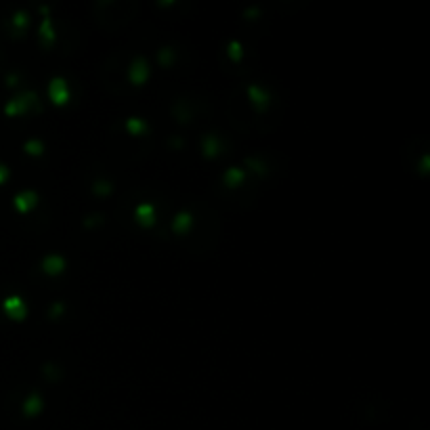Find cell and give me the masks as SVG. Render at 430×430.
Returning a JSON list of instances; mask_svg holds the SVG:
<instances>
[{
	"instance_id": "obj_1",
	"label": "cell",
	"mask_w": 430,
	"mask_h": 430,
	"mask_svg": "<svg viewBox=\"0 0 430 430\" xmlns=\"http://www.w3.org/2000/svg\"><path fill=\"white\" fill-rule=\"evenodd\" d=\"M49 95L55 103H65L70 99V88H67V82L63 78H53L51 84H49Z\"/></svg>"
},
{
	"instance_id": "obj_2",
	"label": "cell",
	"mask_w": 430,
	"mask_h": 430,
	"mask_svg": "<svg viewBox=\"0 0 430 430\" xmlns=\"http://www.w3.org/2000/svg\"><path fill=\"white\" fill-rule=\"evenodd\" d=\"M147 74H149V65H147V61L143 57H137V59L132 61V65L128 67V78L134 84H141L147 78Z\"/></svg>"
},
{
	"instance_id": "obj_3",
	"label": "cell",
	"mask_w": 430,
	"mask_h": 430,
	"mask_svg": "<svg viewBox=\"0 0 430 430\" xmlns=\"http://www.w3.org/2000/svg\"><path fill=\"white\" fill-rule=\"evenodd\" d=\"M134 216H137L139 222H143V224H151L155 220V208L151 206V203L143 201L137 206V210H134Z\"/></svg>"
},
{
	"instance_id": "obj_4",
	"label": "cell",
	"mask_w": 430,
	"mask_h": 430,
	"mask_svg": "<svg viewBox=\"0 0 430 430\" xmlns=\"http://www.w3.org/2000/svg\"><path fill=\"white\" fill-rule=\"evenodd\" d=\"M42 267H44L47 273H61L63 267H65V260L59 254H51V256H47L42 260Z\"/></svg>"
},
{
	"instance_id": "obj_5",
	"label": "cell",
	"mask_w": 430,
	"mask_h": 430,
	"mask_svg": "<svg viewBox=\"0 0 430 430\" xmlns=\"http://www.w3.org/2000/svg\"><path fill=\"white\" fill-rule=\"evenodd\" d=\"M36 199H38V195H36L34 191H21V193L15 197V206H17L19 210H30L34 203H36Z\"/></svg>"
},
{
	"instance_id": "obj_6",
	"label": "cell",
	"mask_w": 430,
	"mask_h": 430,
	"mask_svg": "<svg viewBox=\"0 0 430 430\" xmlns=\"http://www.w3.org/2000/svg\"><path fill=\"white\" fill-rule=\"evenodd\" d=\"M5 306H7V311L13 315V317H24L26 315V302L21 300V298H17V296H13V298H7V302H5Z\"/></svg>"
},
{
	"instance_id": "obj_7",
	"label": "cell",
	"mask_w": 430,
	"mask_h": 430,
	"mask_svg": "<svg viewBox=\"0 0 430 430\" xmlns=\"http://www.w3.org/2000/svg\"><path fill=\"white\" fill-rule=\"evenodd\" d=\"M250 97H252V101L256 103V105H267V101H269V93L264 88H260V86H250Z\"/></svg>"
},
{
	"instance_id": "obj_8",
	"label": "cell",
	"mask_w": 430,
	"mask_h": 430,
	"mask_svg": "<svg viewBox=\"0 0 430 430\" xmlns=\"http://www.w3.org/2000/svg\"><path fill=\"white\" fill-rule=\"evenodd\" d=\"M189 224H191V214L189 212H180V214L174 216V229L176 231H185Z\"/></svg>"
},
{
	"instance_id": "obj_9",
	"label": "cell",
	"mask_w": 430,
	"mask_h": 430,
	"mask_svg": "<svg viewBox=\"0 0 430 430\" xmlns=\"http://www.w3.org/2000/svg\"><path fill=\"white\" fill-rule=\"evenodd\" d=\"M26 412L28 414H38L40 409H42V399L38 397V395H32V397H28L26 399Z\"/></svg>"
},
{
	"instance_id": "obj_10",
	"label": "cell",
	"mask_w": 430,
	"mask_h": 430,
	"mask_svg": "<svg viewBox=\"0 0 430 430\" xmlns=\"http://www.w3.org/2000/svg\"><path fill=\"white\" fill-rule=\"evenodd\" d=\"M224 176H227V183L235 187V185H239V183H241V178H243V170H239V168H229Z\"/></svg>"
},
{
	"instance_id": "obj_11",
	"label": "cell",
	"mask_w": 430,
	"mask_h": 430,
	"mask_svg": "<svg viewBox=\"0 0 430 430\" xmlns=\"http://www.w3.org/2000/svg\"><path fill=\"white\" fill-rule=\"evenodd\" d=\"M203 151H206L208 155H212V153L218 151V139L214 137V134H208V137L203 139Z\"/></svg>"
},
{
	"instance_id": "obj_12",
	"label": "cell",
	"mask_w": 430,
	"mask_h": 430,
	"mask_svg": "<svg viewBox=\"0 0 430 430\" xmlns=\"http://www.w3.org/2000/svg\"><path fill=\"white\" fill-rule=\"evenodd\" d=\"M126 126H128V128L134 132V134H139L141 130H145V128H147V124H145L143 120H139V118H128Z\"/></svg>"
},
{
	"instance_id": "obj_13",
	"label": "cell",
	"mask_w": 430,
	"mask_h": 430,
	"mask_svg": "<svg viewBox=\"0 0 430 430\" xmlns=\"http://www.w3.org/2000/svg\"><path fill=\"white\" fill-rule=\"evenodd\" d=\"M42 38H47V40L53 38V30H51V21L49 19L42 21Z\"/></svg>"
},
{
	"instance_id": "obj_14",
	"label": "cell",
	"mask_w": 430,
	"mask_h": 430,
	"mask_svg": "<svg viewBox=\"0 0 430 430\" xmlns=\"http://www.w3.org/2000/svg\"><path fill=\"white\" fill-rule=\"evenodd\" d=\"M229 55L233 57V59H239L241 57V47L237 42H231V47H229Z\"/></svg>"
},
{
	"instance_id": "obj_15",
	"label": "cell",
	"mask_w": 430,
	"mask_h": 430,
	"mask_svg": "<svg viewBox=\"0 0 430 430\" xmlns=\"http://www.w3.org/2000/svg\"><path fill=\"white\" fill-rule=\"evenodd\" d=\"M26 149H30L32 153H40L42 151V143L40 141H30V143H26Z\"/></svg>"
},
{
	"instance_id": "obj_16",
	"label": "cell",
	"mask_w": 430,
	"mask_h": 430,
	"mask_svg": "<svg viewBox=\"0 0 430 430\" xmlns=\"http://www.w3.org/2000/svg\"><path fill=\"white\" fill-rule=\"evenodd\" d=\"M109 189H111V185L103 183V180H101V183H97V185H95V191H99V193H107Z\"/></svg>"
},
{
	"instance_id": "obj_17",
	"label": "cell",
	"mask_w": 430,
	"mask_h": 430,
	"mask_svg": "<svg viewBox=\"0 0 430 430\" xmlns=\"http://www.w3.org/2000/svg\"><path fill=\"white\" fill-rule=\"evenodd\" d=\"M170 57H172V53H170V49H164V51L160 53V59H164V61H170Z\"/></svg>"
},
{
	"instance_id": "obj_18",
	"label": "cell",
	"mask_w": 430,
	"mask_h": 430,
	"mask_svg": "<svg viewBox=\"0 0 430 430\" xmlns=\"http://www.w3.org/2000/svg\"><path fill=\"white\" fill-rule=\"evenodd\" d=\"M15 21H17V24H26V15H24V13H19V15L15 17Z\"/></svg>"
}]
</instances>
